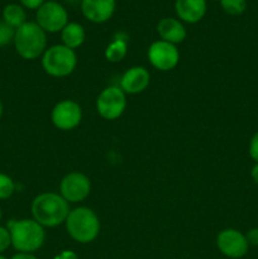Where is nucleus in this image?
<instances>
[{"label": "nucleus", "mask_w": 258, "mask_h": 259, "mask_svg": "<svg viewBox=\"0 0 258 259\" xmlns=\"http://www.w3.org/2000/svg\"><path fill=\"white\" fill-rule=\"evenodd\" d=\"M32 217L43 228H55L65 224L71 211L68 202L56 192H43L32 201Z\"/></svg>", "instance_id": "nucleus-1"}, {"label": "nucleus", "mask_w": 258, "mask_h": 259, "mask_svg": "<svg viewBox=\"0 0 258 259\" xmlns=\"http://www.w3.org/2000/svg\"><path fill=\"white\" fill-rule=\"evenodd\" d=\"M12 238V247L22 253H34L45 244V228L34 219L12 220L8 224Z\"/></svg>", "instance_id": "nucleus-2"}, {"label": "nucleus", "mask_w": 258, "mask_h": 259, "mask_svg": "<svg viewBox=\"0 0 258 259\" xmlns=\"http://www.w3.org/2000/svg\"><path fill=\"white\" fill-rule=\"evenodd\" d=\"M65 225L68 235L81 244L94 242L100 233L99 217L94 210L86 206H78L71 210Z\"/></svg>", "instance_id": "nucleus-3"}, {"label": "nucleus", "mask_w": 258, "mask_h": 259, "mask_svg": "<svg viewBox=\"0 0 258 259\" xmlns=\"http://www.w3.org/2000/svg\"><path fill=\"white\" fill-rule=\"evenodd\" d=\"M14 47L24 60H35L47 50V33L35 22H27L15 29Z\"/></svg>", "instance_id": "nucleus-4"}, {"label": "nucleus", "mask_w": 258, "mask_h": 259, "mask_svg": "<svg viewBox=\"0 0 258 259\" xmlns=\"http://www.w3.org/2000/svg\"><path fill=\"white\" fill-rule=\"evenodd\" d=\"M77 56L65 45H55L48 47L42 55V67L46 73L52 77H66L75 71Z\"/></svg>", "instance_id": "nucleus-5"}, {"label": "nucleus", "mask_w": 258, "mask_h": 259, "mask_svg": "<svg viewBox=\"0 0 258 259\" xmlns=\"http://www.w3.org/2000/svg\"><path fill=\"white\" fill-rule=\"evenodd\" d=\"M126 108V94L120 86H109L99 94L96 99V110L105 120L120 118Z\"/></svg>", "instance_id": "nucleus-6"}, {"label": "nucleus", "mask_w": 258, "mask_h": 259, "mask_svg": "<svg viewBox=\"0 0 258 259\" xmlns=\"http://www.w3.org/2000/svg\"><path fill=\"white\" fill-rule=\"evenodd\" d=\"M35 23L46 33H58L68 23V13L62 4L55 0H46L45 4L37 9Z\"/></svg>", "instance_id": "nucleus-7"}, {"label": "nucleus", "mask_w": 258, "mask_h": 259, "mask_svg": "<svg viewBox=\"0 0 258 259\" xmlns=\"http://www.w3.org/2000/svg\"><path fill=\"white\" fill-rule=\"evenodd\" d=\"M91 191V181L85 174L70 172L60 184V195L68 204H77L89 197Z\"/></svg>", "instance_id": "nucleus-8"}, {"label": "nucleus", "mask_w": 258, "mask_h": 259, "mask_svg": "<svg viewBox=\"0 0 258 259\" xmlns=\"http://www.w3.org/2000/svg\"><path fill=\"white\" fill-rule=\"evenodd\" d=\"M217 247L223 255L232 259L243 258L249 249L245 234L233 228L222 230L218 234Z\"/></svg>", "instance_id": "nucleus-9"}, {"label": "nucleus", "mask_w": 258, "mask_h": 259, "mask_svg": "<svg viewBox=\"0 0 258 259\" xmlns=\"http://www.w3.org/2000/svg\"><path fill=\"white\" fill-rule=\"evenodd\" d=\"M53 125L60 131H72L82 120L81 106L73 100H62L56 104L51 113Z\"/></svg>", "instance_id": "nucleus-10"}, {"label": "nucleus", "mask_w": 258, "mask_h": 259, "mask_svg": "<svg viewBox=\"0 0 258 259\" xmlns=\"http://www.w3.org/2000/svg\"><path fill=\"white\" fill-rule=\"evenodd\" d=\"M148 60L157 70L169 71L179 65L180 52L175 45L159 39L149 46Z\"/></svg>", "instance_id": "nucleus-11"}, {"label": "nucleus", "mask_w": 258, "mask_h": 259, "mask_svg": "<svg viewBox=\"0 0 258 259\" xmlns=\"http://www.w3.org/2000/svg\"><path fill=\"white\" fill-rule=\"evenodd\" d=\"M80 8L85 19L101 24L111 19L115 13L116 0H81Z\"/></svg>", "instance_id": "nucleus-12"}, {"label": "nucleus", "mask_w": 258, "mask_h": 259, "mask_svg": "<svg viewBox=\"0 0 258 259\" xmlns=\"http://www.w3.org/2000/svg\"><path fill=\"white\" fill-rule=\"evenodd\" d=\"M151 75L143 66H133L123 73L120 78V89L129 95L141 94L148 88Z\"/></svg>", "instance_id": "nucleus-13"}, {"label": "nucleus", "mask_w": 258, "mask_h": 259, "mask_svg": "<svg viewBox=\"0 0 258 259\" xmlns=\"http://www.w3.org/2000/svg\"><path fill=\"white\" fill-rule=\"evenodd\" d=\"M206 10V0H175V12L182 23H199L205 17Z\"/></svg>", "instance_id": "nucleus-14"}, {"label": "nucleus", "mask_w": 258, "mask_h": 259, "mask_svg": "<svg viewBox=\"0 0 258 259\" xmlns=\"http://www.w3.org/2000/svg\"><path fill=\"white\" fill-rule=\"evenodd\" d=\"M157 33L164 42L172 43V45H179L185 40L187 35V30L185 28L184 23L179 18L166 17L162 18L157 24Z\"/></svg>", "instance_id": "nucleus-15"}, {"label": "nucleus", "mask_w": 258, "mask_h": 259, "mask_svg": "<svg viewBox=\"0 0 258 259\" xmlns=\"http://www.w3.org/2000/svg\"><path fill=\"white\" fill-rule=\"evenodd\" d=\"M61 39H62V45L75 51L85 42V28L76 22H68L66 27L61 30Z\"/></svg>", "instance_id": "nucleus-16"}, {"label": "nucleus", "mask_w": 258, "mask_h": 259, "mask_svg": "<svg viewBox=\"0 0 258 259\" xmlns=\"http://www.w3.org/2000/svg\"><path fill=\"white\" fill-rule=\"evenodd\" d=\"M3 20L14 29H18L24 23L28 22L27 13L20 4H14V3L7 4L3 9Z\"/></svg>", "instance_id": "nucleus-17"}, {"label": "nucleus", "mask_w": 258, "mask_h": 259, "mask_svg": "<svg viewBox=\"0 0 258 259\" xmlns=\"http://www.w3.org/2000/svg\"><path fill=\"white\" fill-rule=\"evenodd\" d=\"M126 53H128V43H126V40L121 39V38H116L106 47L105 58L109 62L116 63L123 61L125 58Z\"/></svg>", "instance_id": "nucleus-18"}, {"label": "nucleus", "mask_w": 258, "mask_h": 259, "mask_svg": "<svg viewBox=\"0 0 258 259\" xmlns=\"http://www.w3.org/2000/svg\"><path fill=\"white\" fill-rule=\"evenodd\" d=\"M220 7L229 15H242L247 9V0H219Z\"/></svg>", "instance_id": "nucleus-19"}, {"label": "nucleus", "mask_w": 258, "mask_h": 259, "mask_svg": "<svg viewBox=\"0 0 258 259\" xmlns=\"http://www.w3.org/2000/svg\"><path fill=\"white\" fill-rule=\"evenodd\" d=\"M15 192V184L8 175L0 172V200H8Z\"/></svg>", "instance_id": "nucleus-20"}, {"label": "nucleus", "mask_w": 258, "mask_h": 259, "mask_svg": "<svg viewBox=\"0 0 258 259\" xmlns=\"http://www.w3.org/2000/svg\"><path fill=\"white\" fill-rule=\"evenodd\" d=\"M15 29L8 25L4 20H0V47L10 45L14 40Z\"/></svg>", "instance_id": "nucleus-21"}, {"label": "nucleus", "mask_w": 258, "mask_h": 259, "mask_svg": "<svg viewBox=\"0 0 258 259\" xmlns=\"http://www.w3.org/2000/svg\"><path fill=\"white\" fill-rule=\"evenodd\" d=\"M12 247V238H10V232L7 227L0 225V254L9 249Z\"/></svg>", "instance_id": "nucleus-22"}, {"label": "nucleus", "mask_w": 258, "mask_h": 259, "mask_svg": "<svg viewBox=\"0 0 258 259\" xmlns=\"http://www.w3.org/2000/svg\"><path fill=\"white\" fill-rule=\"evenodd\" d=\"M250 158L254 161V163H258V132H255L249 141V147H248Z\"/></svg>", "instance_id": "nucleus-23"}, {"label": "nucleus", "mask_w": 258, "mask_h": 259, "mask_svg": "<svg viewBox=\"0 0 258 259\" xmlns=\"http://www.w3.org/2000/svg\"><path fill=\"white\" fill-rule=\"evenodd\" d=\"M20 5H22L24 9H30V10H37L42 7L46 3V0H19Z\"/></svg>", "instance_id": "nucleus-24"}, {"label": "nucleus", "mask_w": 258, "mask_h": 259, "mask_svg": "<svg viewBox=\"0 0 258 259\" xmlns=\"http://www.w3.org/2000/svg\"><path fill=\"white\" fill-rule=\"evenodd\" d=\"M245 238H247V242L249 244V247H258V228H252L247 232L245 234Z\"/></svg>", "instance_id": "nucleus-25"}, {"label": "nucleus", "mask_w": 258, "mask_h": 259, "mask_svg": "<svg viewBox=\"0 0 258 259\" xmlns=\"http://www.w3.org/2000/svg\"><path fill=\"white\" fill-rule=\"evenodd\" d=\"M53 259H78V255L72 250H62Z\"/></svg>", "instance_id": "nucleus-26"}, {"label": "nucleus", "mask_w": 258, "mask_h": 259, "mask_svg": "<svg viewBox=\"0 0 258 259\" xmlns=\"http://www.w3.org/2000/svg\"><path fill=\"white\" fill-rule=\"evenodd\" d=\"M10 259H38L35 257L33 253H22V252H18L17 254L13 255Z\"/></svg>", "instance_id": "nucleus-27"}, {"label": "nucleus", "mask_w": 258, "mask_h": 259, "mask_svg": "<svg viewBox=\"0 0 258 259\" xmlns=\"http://www.w3.org/2000/svg\"><path fill=\"white\" fill-rule=\"evenodd\" d=\"M250 177H252L253 182L255 185H258V163L253 164L252 169H250Z\"/></svg>", "instance_id": "nucleus-28"}, {"label": "nucleus", "mask_w": 258, "mask_h": 259, "mask_svg": "<svg viewBox=\"0 0 258 259\" xmlns=\"http://www.w3.org/2000/svg\"><path fill=\"white\" fill-rule=\"evenodd\" d=\"M3 114H4V104H3L2 99H0V118L3 116Z\"/></svg>", "instance_id": "nucleus-29"}, {"label": "nucleus", "mask_w": 258, "mask_h": 259, "mask_svg": "<svg viewBox=\"0 0 258 259\" xmlns=\"http://www.w3.org/2000/svg\"><path fill=\"white\" fill-rule=\"evenodd\" d=\"M66 3H70V4H76V3H81V0H65Z\"/></svg>", "instance_id": "nucleus-30"}, {"label": "nucleus", "mask_w": 258, "mask_h": 259, "mask_svg": "<svg viewBox=\"0 0 258 259\" xmlns=\"http://www.w3.org/2000/svg\"><path fill=\"white\" fill-rule=\"evenodd\" d=\"M0 259H9V258H7V257H5L4 254H0Z\"/></svg>", "instance_id": "nucleus-31"}, {"label": "nucleus", "mask_w": 258, "mask_h": 259, "mask_svg": "<svg viewBox=\"0 0 258 259\" xmlns=\"http://www.w3.org/2000/svg\"><path fill=\"white\" fill-rule=\"evenodd\" d=\"M2 218H3V212H2V209H0V222H2Z\"/></svg>", "instance_id": "nucleus-32"}, {"label": "nucleus", "mask_w": 258, "mask_h": 259, "mask_svg": "<svg viewBox=\"0 0 258 259\" xmlns=\"http://www.w3.org/2000/svg\"><path fill=\"white\" fill-rule=\"evenodd\" d=\"M214 2H215V0H214ZM218 2H219V0H218Z\"/></svg>", "instance_id": "nucleus-33"}]
</instances>
